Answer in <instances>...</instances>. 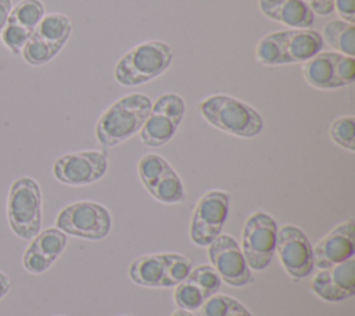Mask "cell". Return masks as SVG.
<instances>
[{"instance_id":"cb8c5ba5","label":"cell","mask_w":355,"mask_h":316,"mask_svg":"<svg viewBox=\"0 0 355 316\" xmlns=\"http://www.w3.org/2000/svg\"><path fill=\"white\" fill-rule=\"evenodd\" d=\"M169 162L154 152H148L143 155L137 164V173L139 177L146 187V190L151 188L153 184L158 180V177L169 168Z\"/></svg>"},{"instance_id":"e575fe53","label":"cell","mask_w":355,"mask_h":316,"mask_svg":"<svg viewBox=\"0 0 355 316\" xmlns=\"http://www.w3.org/2000/svg\"><path fill=\"white\" fill-rule=\"evenodd\" d=\"M11 8H12L11 0H0V35H1V30L4 29V26L7 24Z\"/></svg>"},{"instance_id":"9a60e30c","label":"cell","mask_w":355,"mask_h":316,"mask_svg":"<svg viewBox=\"0 0 355 316\" xmlns=\"http://www.w3.org/2000/svg\"><path fill=\"white\" fill-rule=\"evenodd\" d=\"M259 11L269 19L291 29L311 28L315 14L302 0H258Z\"/></svg>"},{"instance_id":"4fadbf2b","label":"cell","mask_w":355,"mask_h":316,"mask_svg":"<svg viewBox=\"0 0 355 316\" xmlns=\"http://www.w3.org/2000/svg\"><path fill=\"white\" fill-rule=\"evenodd\" d=\"M313 249V266L320 269L341 263L355 254V223L352 219L344 220L329 231Z\"/></svg>"},{"instance_id":"9c48e42d","label":"cell","mask_w":355,"mask_h":316,"mask_svg":"<svg viewBox=\"0 0 355 316\" xmlns=\"http://www.w3.org/2000/svg\"><path fill=\"white\" fill-rule=\"evenodd\" d=\"M108 168L104 151L83 150L68 152L57 158L53 165L54 177L69 186H86L100 180Z\"/></svg>"},{"instance_id":"ba28073f","label":"cell","mask_w":355,"mask_h":316,"mask_svg":"<svg viewBox=\"0 0 355 316\" xmlns=\"http://www.w3.org/2000/svg\"><path fill=\"white\" fill-rule=\"evenodd\" d=\"M229 212V194L222 190L207 191L197 202L191 222L190 238L198 247H208L220 233Z\"/></svg>"},{"instance_id":"7402d4cb","label":"cell","mask_w":355,"mask_h":316,"mask_svg":"<svg viewBox=\"0 0 355 316\" xmlns=\"http://www.w3.org/2000/svg\"><path fill=\"white\" fill-rule=\"evenodd\" d=\"M44 17V6L40 0H21L11 8L8 19L33 32Z\"/></svg>"},{"instance_id":"d590c367","label":"cell","mask_w":355,"mask_h":316,"mask_svg":"<svg viewBox=\"0 0 355 316\" xmlns=\"http://www.w3.org/2000/svg\"><path fill=\"white\" fill-rule=\"evenodd\" d=\"M10 288H11V281L8 276L0 272V299H3L8 294Z\"/></svg>"},{"instance_id":"603a6c76","label":"cell","mask_w":355,"mask_h":316,"mask_svg":"<svg viewBox=\"0 0 355 316\" xmlns=\"http://www.w3.org/2000/svg\"><path fill=\"white\" fill-rule=\"evenodd\" d=\"M60 50L61 49L47 43L46 40L32 33L28 42L25 43L21 54L25 62L33 67H39L51 61L60 53Z\"/></svg>"},{"instance_id":"4dcf8cb0","label":"cell","mask_w":355,"mask_h":316,"mask_svg":"<svg viewBox=\"0 0 355 316\" xmlns=\"http://www.w3.org/2000/svg\"><path fill=\"white\" fill-rule=\"evenodd\" d=\"M234 301V298L225 294H214L204 301L200 313L201 316H227Z\"/></svg>"},{"instance_id":"277c9868","label":"cell","mask_w":355,"mask_h":316,"mask_svg":"<svg viewBox=\"0 0 355 316\" xmlns=\"http://www.w3.org/2000/svg\"><path fill=\"white\" fill-rule=\"evenodd\" d=\"M11 230L22 240H32L42 227V191L39 183L22 176L12 182L7 198Z\"/></svg>"},{"instance_id":"f546056e","label":"cell","mask_w":355,"mask_h":316,"mask_svg":"<svg viewBox=\"0 0 355 316\" xmlns=\"http://www.w3.org/2000/svg\"><path fill=\"white\" fill-rule=\"evenodd\" d=\"M151 111L161 112L165 115H169L172 118L183 121L186 104L183 98L176 93H164L161 94L155 103L151 105Z\"/></svg>"},{"instance_id":"8992f818","label":"cell","mask_w":355,"mask_h":316,"mask_svg":"<svg viewBox=\"0 0 355 316\" xmlns=\"http://www.w3.org/2000/svg\"><path fill=\"white\" fill-rule=\"evenodd\" d=\"M276 220L265 212L251 213L243 227L241 233V252L251 270L266 269L276 249Z\"/></svg>"},{"instance_id":"74e56055","label":"cell","mask_w":355,"mask_h":316,"mask_svg":"<svg viewBox=\"0 0 355 316\" xmlns=\"http://www.w3.org/2000/svg\"><path fill=\"white\" fill-rule=\"evenodd\" d=\"M171 316H194L193 313H190V310H184V309H178L175 310Z\"/></svg>"},{"instance_id":"ffe728a7","label":"cell","mask_w":355,"mask_h":316,"mask_svg":"<svg viewBox=\"0 0 355 316\" xmlns=\"http://www.w3.org/2000/svg\"><path fill=\"white\" fill-rule=\"evenodd\" d=\"M147 191L157 201L164 204H178L184 200L183 182L172 166H169Z\"/></svg>"},{"instance_id":"4316f807","label":"cell","mask_w":355,"mask_h":316,"mask_svg":"<svg viewBox=\"0 0 355 316\" xmlns=\"http://www.w3.org/2000/svg\"><path fill=\"white\" fill-rule=\"evenodd\" d=\"M187 279L196 283L207 298L216 294L222 284L218 272L211 265H201L197 266L196 269H191Z\"/></svg>"},{"instance_id":"f1b7e54d","label":"cell","mask_w":355,"mask_h":316,"mask_svg":"<svg viewBox=\"0 0 355 316\" xmlns=\"http://www.w3.org/2000/svg\"><path fill=\"white\" fill-rule=\"evenodd\" d=\"M193 269V263L189 258L180 254H168L166 262V277L171 287L184 281Z\"/></svg>"},{"instance_id":"5bb4252c","label":"cell","mask_w":355,"mask_h":316,"mask_svg":"<svg viewBox=\"0 0 355 316\" xmlns=\"http://www.w3.org/2000/svg\"><path fill=\"white\" fill-rule=\"evenodd\" d=\"M275 36L279 42L283 65L305 62L322 51L323 47L320 33L309 28L277 30Z\"/></svg>"},{"instance_id":"2e32d148","label":"cell","mask_w":355,"mask_h":316,"mask_svg":"<svg viewBox=\"0 0 355 316\" xmlns=\"http://www.w3.org/2000/svg\"><path fill=\"white\" fill-rule=\"evenodd\" d=\"M168 254H150L135 259L129 266V277L141 287H171L166 277Z\"/></svg>"},{"instance_id":"7a4b0ae2","label":"cell","mask_w":355,"mask_h":316,"mask_svg":"<svg viewBox=\"0 0 355 316\" xmlns=\"http://www.w3.org/2000/svg\"><path fill=\"white\" fill-rule=\"evenodd\" d=\"M200 114L216 129L243 139H252L263 129V119L254 107L227 94L204 98L200 103Z\"/></svg>"},{"instance_id":"8d00e7d4","label":"cell","mask_w":355,"mask_h":316,"mask_svg":"<svg viewBox=\"0 0 355 316\" xmlns=\"http://www.w3.org/2000/svg\"><path fill=\"white\" fill-rule=\"evenodd\" d=\"M227 316H252V315L244 308V305H241V304L236 299Z\"/></svg>"},{"instance_id":"5b68a950","label":"cell","mask_w":355,"mask_h":316,"mask_svg":"<svg viewBox=\"0 0 355 316\" xmlns=\"http://www.w3.org/2000/svg\"><path fill=\"white\" fill-rule=\"evenodd\" d=\"M55 226L65 234L97 241L111 231L112 218L110 211L98 202L76 201L58 212Z\"/></svg>"},{"instance_id":"836d02e7","label":"cell","mask_w":355,"mask_h":316,"mask_svg":"<svg viewBox=\"0 0 355 316\" xmlns=\"http://www.w3.org/2000/svg\"><path fill=\"white\" fill-rule=\"evenodd\" d=\"M313 14L326 17L334 11L333 0H302Z\"/></svg>"},{"instance_id":"d6986e66","label":"cell","mask_w":355,"mask_h":316,"mask_svg":"<svg viewBox=\"0 0 355 316\" xmlns=\"http://www.w3.org/2000/svg\"><path fill=\"white\" fill-rule=\"evenodd\" d=\"M32 33L55 47L62 49L72 33V22L67 15L60 12L44 14Z\"/></svg>"},{"instance_id":"44dd1931","label":"cell","mask_w":355,"mask_h":316,"mask_svg":"<svg viewBox=\"0 0 355 316\" xmlns=\"http://www.w3.org/2000/svg\"><path fill=\"white\" fill-rule=\"evenodd\" d=\"M67 234L58 227H50L39 231L31 243V247L51 259L53 262L62 254L67 247Z\"/></svg>"},{"instance_id":"83f0119b","label":"cell","mask_w":355,"mask_h":316,"mask_svg":"<svg viewBox=\"0 0 355 316\" xmlns=\"http://www.w3.org/2000/svg\"><path fill=\"white\" fill-rule=\"evenodd\" d=\"M32 32L25 29L24 26L15 24L11 19H7V24L4 26V29L1 30V40L4 43V46L12 53V54H21L25 43L28 42V39L31 37Z\"/></svg>"},{"instance_id":"484cf974","label":"cell","mask_w":355,"mask_h":316,"mask_svg":"<svg viewBox=\"0 0 355 316\" xmlns=\"http://www.w3.org/2000/svg\"><path fill=\"white\" fill-rule=\"evenodd\" d=\"M175 304L184 310H197L201 308L207 297L201 291V288L193 283L191 280L186 279L184 281L175 286L173 291Z\"/></svg>"},{"instance_id":"7c38bea8","label":"cell","mask_w":355,"mask_h":316,"mask_svg":"<svg viewBox=\"0 0 355 316\" xmlns=\"http://www.w3.org/2000/svg\"><path fill=\"white\" fill-rule=\"evenodd\" d=\"M311 288L326 302H341L355 294V259L349 258L327 269H320L312 279Z\"/></svg>"},{"instance_id":"52a82bcc","label":"cell","mask_w":355,"mask_h":316,"mask_svg":"<svg viewBox=\"0 0 355 316\" xmlns=\"http://www.w3.org/2000/svg\"><path fill=\"white\" fill-rule=\"evenodd\" d=\"M302 76L319 90L345 87L355 80V60L337 51H319L304 62Z\"/></svg>"},{"instance_id":"6da1fadb","label":"cell","mask_w":355,"mask_h":316,"mask_svg":"<svg viewBox=\"0 0 355 316\" xmlns=\"http://www.w3.org/2000/svg\"><path fill=\"white\" fill-rule=\"evenodd\" d=\"M151 98L143 93H130L111 104L96 123L98 143L111 148L137 133L151 111Z\"/></svg>"},{"instance_id":"ac0fdd59","label":"cell","mask_w":355,"mask_h":316,"mask_svg":"<svg viewBox=\"0 0 355 316\" xmlns=\"http://www.w3.org/2000/svg\"><path fill=\"white\" fill-rule=\"evenodd\" d=\"M323 43H327L337 53L355 55V25L343 19H333L323 25L320 33Z\"/></svg>"},{"instance_id":"1f68e13d","label":"cell","mask_w":355,"mask_h":316,"mask_svg":"<svg viewBox=\"0 0 355 316\" xmlns=\"http://www.w3.org/2000/svg\"><path fill=\"white\" fill-rule=\"evenodd\" d=\"M53 263L54 262L51 259H49L47 256L40 254L39 251H36L31 245L26 248V251L24 254V258H22L24 267L29 273H33V274H40V273L46 272Z\"/></svg>"},{"instance_id":"30bf717a","label":"cell","mask_w":355,"mask_h":316,"mask_svg":"<svg viewBox=\"0 0 355 316\" xmlns=\"http://www.w3.org/2000/svg\"><path fill=\"white\" fill-rule=\"evenodd\" d=\"M275 251H277L283 269L293 279L308 277L315 267L311 241L294 225H284L277 229Z\"/></svg>"},{"instance_id":"e0dca14e","label":"cell","mask_w":355,"mask_h":316,"mask_svg":"<svg viewBox=\"0 0 355 316\" xmlns=\"http://www.w3.org/2000/svg\"><path fill=\"white\" fill-rule=\"evenodd\" d=\"M180 123V119L161 112L150 111L146 122L139 130L140 140L148 147H161L175 136Z\"/></svg>"},{"instance_id":"d4e9b609","label":"cell","mask_w":355,"mask_h":316,"mask_svg":"<svg viewBox=\"0 0 355 316\" xmlns=\"http://www.w3.org/2000/svg\"><path fill=\"white\" fill-rule=\"evenodd\" d=\"M330 139L349 152L355 151V116L343 115L336 118L329 129Z\"/></svg>"},{"instance_id":"d6a6232c","label":"cell","mask_w":355,"mask_h":316,"mask_svg":"<svg viewBox=\"0 0 355 316\" xmlns=\"http://www.w3.org/2000/svg\"><path fill=\"white\" fill-rule=\"evenodd\" d=\"M333 6L343 21L355 22V0H333Z\"/></svg>"},{"instance_id":"8fae6325","label":"cell","mask_w":355,"mask_h":316,"mask_svg":"<svg viewBox=\"0 0 355 316\" xmlns=\"http://www.w3.org/2000/svg\"><path fill=\"white\" fill-rule=\"evenodd\" d=\"M207 251L211 266L218 272L222 281L232 287H244L252 281L251 269L233 237L220 233Z\"/></svg>"},{"instance_id":"3957f363","label":"cell","mask_w":355,"mask_h":316,"mask_svg":"<svg viewBox=\"0 0 355 316\" xmlns=\"http://www.w3.org/2000/svg\"><path fill=\"white\" fill-rule=\"evenodd\" d=\"M173 49L162 40H147L126 51L115 65V80L126 87L147 83L172 64Z\"/></svg>"}]
</instances>
